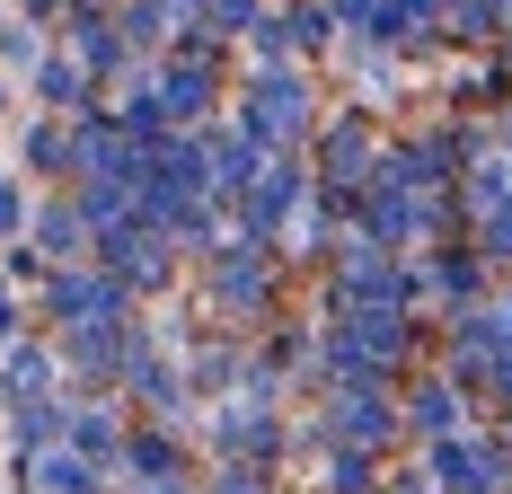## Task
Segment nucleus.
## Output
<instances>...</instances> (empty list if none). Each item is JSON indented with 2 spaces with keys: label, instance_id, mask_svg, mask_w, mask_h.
Listing matches in <instances>:
<instances>
[{
  "label": "nucleus",
  "instance_id": "obj_8",
  "mask_svg": "<svg viewBox=\"0 0 512 494\" xmlns=\"http://www.w3.org/2000/svg\"><path fill=\"white\" fill-rule=\"evenodd\" d=\"M71 433H80V450H106V442H115V424H106V415H80Z\"/></svg>",
  "mask_w": 512,
  "mask_h": 494
},
{
  "label": "nucleus",
  "instance_id": "obj_5",
  "mask_svg": "<svg viewBox=\"0 0 512 494\" xmlns=\"http://www.w3.org/2000/svg\"><path fill=\"white\" fill-rule=\"evenodd\" d=\"M415 424H424V433H442V424H460V397L424 389V397H415Z\"/></svg>",
  "mask_w": 512,
  "mask_h": 494
},
{
  "label": "nucleus",
  "instance_id": "obj_3",
  "mask_svg": "<svg viewBox=\"0 0 512 494\" xmlns=\"http://www.w3.org/2000/svg\"><path fill=\"white\" fill-rule=\"evenodd\" d=\"M62 318H71V327H106V318H115V283H62Z\"/></svg>",
  "mask_w": 512,
  "mask_h": 494
},
{
  "label": "nucleus",
  "instance_id": "obj_4",
  "mask_svg": "<svg viewBox=\"0 0 512 494\" xmlns=\"http://www.w3.org/2000/svg\"><path fill=\"white\" fill-rule=\"evenodd\" d=\"M345 433H362V442L389 433V406H380V397H345Z\"/></svg>",
  "mask_w": 512,
  "mask_h": 494
},
{
  "label": "nucleus",
  "instance_id": "obj_1",
  "mask_svg": "<svg viewBox=\"0 0 512 494\" xmlns=\"http://www.w3.org/2000/svg\"><path fill=\"white\" fill-rule=\"evenodd\" d=\"M248 124L265 133V142H292V133H301V89H292V80H265V89L248 98Z\"/></svg>",
  "mask_w": 512,
  "mask_h": 494
},
{
  "label": "nucleus",
  "instance_id": "obj_7",
  "mask_svg": "<svg viewBox=\"0 0 512 494\" xmlns=\"http://www.w3.org/2000/svg\"><path fill=\"white\" fill-rule=\"evenodd\" d=\"M45 247H53V256H80V230H71V221L53 212V221H45Z\"/></svg>",
  "mask_w": 512,
  "mask_h": 494
},
{
  "label": "nucleus",
  "instance_id": "obj_10",
  "mask_svg": "<svg viewBox=\"0 0 512 494\" xmlns=\"http://www.w3.org/2000/svg\"><path fill=\"white\" fill-rule=\"evenodd\" d=\"M212 18H221V27H230V18H248V0H212Z\"/></svg>",
  "mask_w": 512,
  "mask_h": 494
},
{
  "label": "nucleus",
  "instance_id": "obj_2",
  "mask_svg": "<svg viewBox=\"0 0 512 494\" xmlns=\"http://www.w3.org/2000/svg\"><path fill=\"white\" fill-rule=\"evenodd\" d=\"M433 477H442V486H460V494H486V486H495V477H486V450H460V442L433 450Z\"/></svg>",
  "mask_w": 512,
  "mask_h": 494
},
{
  "label": "nucleus",
  "instance_id": "obj_9",
  "mask_svg": "<svg viewBox=\"0 0 512 494\" xmlns=\"http://www.w3.org/2000/svg\"><path fill=\"white\" fill-rule=\"evenodd\" d=\"M0 230H18V186H0Z\"/></svg>",
  "mask_w": 512,
  "mask_h": 494
},
{
  "label": "nucleus",
  "instance_id": "obj_6",
  "mask_svg": "<svg viewBox=\"0 0 512 494\" xmlns=\"http://www.w3.org/2000/svg\"><path fill=\"white\" fill-rule=\"evenodd\" d=\"M80 62H89V71H106V62H115V27H98V18H89V27H80Z\"/></svg>",
  "mask_w": 512,
  "mask_h": 494
}]
</instances>
